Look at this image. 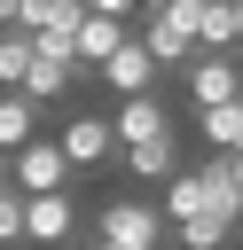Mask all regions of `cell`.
<instances>
[{
    "instance_id": "9c48e42d",
    "label": "cell",
    "mask_w": 243,
    "mask_h": 250,
    "mask_svg": "<svg viewBox=\"0 0 243 250\" xmlns=\"http://www.w3.org/2000/svg\"><path fill=\"white\" fill-rule=\"evenodd\" d=\"M78 234V203L63 195H24V242H71Z\"/></svg>"
},
{
    "instance_id": "ffe728a7",
    "label": "cell",
    "mask_w": 243,
    "mask_h": 250,
    "mask_svg": "<svg viewBox=\"0 0 243 250\" xmlns=\"http://www.w3.org/2000/svg\"><path fill=\"white\" fill-rule=\"evenodd\" d=\"M94 250H110V242H94Z\"/></svg>"
},
{
    "instance_id": "7a4b0ae2",
    "label": "cell",
    "mask_w": 243,
    "mask_h": 250,
    "mask_svg": "<svg viewBox=\"0 0 243 250\" xmlns=\"http://www.w3.org/2000/svg\"><path fill=\"white\" fill-rule=\"evenodd\" d=\"M133 39L149 47L157 70H188V62H196V0H165V8H149Z\"/></svg>"
},
{
    "instance_id": "4fadbf2b",
    "label": "cell",
    "mask_w": 243,
    "mask_h": 250,
    "mask_svg": "<svg viewBox=\"0 0 243 250\" xmlns=\"http://www.w3.org/2000/svg\"><path fill=\"white\" fill-rule=\"evenodd\" d=\"M31 141H39V109L24 94H0V156H24Z\"/></svg>"
},
{
    "instance_id": "5b68a950",
    "label": "cell",
    "mask_w": 243,
    "mask_h": 250,
    "mask_svg": "<svg viewBox=\"0 0 243 250\" xmlns=\"http://www.w3.org/2000/svg\"><path fill=\"white\" fill-rule=\"evenodd\" d=\"M8 180H16V195H63V188H71L63 141H55V133H39L24 156H8Z\"/></svg>"
},
{
    "instance_id": "9a60e30c",
    "label": "cell",
    "mask_w": 243,
    "mask_h": 250,
    "mask_svg": "<svg viewBox=\"0 0 243 250\" xmlns=\"http://www.w3.org/2000/svg\"><path fill=\"white\" fill-rule=\"evenodd\" d=\"M24 78H31V39L0 31V94H24Z\"/></svg>"
},
{
    "instance_id": "52a82bcc",
    "label": "cell",
    "mask_w": 243,
    "mask_h": 250,
    "mask_svg": "<svg viewBox=\"0 0 243 250\" xmlns=\"http://www.w3.org/2000/svg\"><path fill=\"white\" fill-rule=\"evenodd\" d=\"M125 39H133V31H125V16H118V8H86V23H78V39H71V55H78V70H102Z\"/></svg>"
},
{
    "instance_id": "2e32d148",
    "label": "cell",
    "mask_w": 243,
    "mask_h": 250,
    "mask_svg": "<svg viewBox=\"0 0 243 250\" xmlns=\"http://www.w3.org/2000/svg\"><path fill=\"white\" fill-rule=\"evenodd\" d=\"M0 242H24V195L0 188Z\"/></svg>"
},
{
    "instance_id": "e0dca14e",
    "label": "cell",
    "mask_w": 243,
    "mask_h": 250,
    "mask_svg": "<svg viewBox=\"0 0 243 250\" xmlns=\"http://www.w3.org/2000/svg\"><path fill=\"white\" fill-rule=\"evenodd\" d=\"M227 180H235V195H243V156H227Z\"/></svg>"
},
{
    "instance_id": "7c38bea8",
    "label": "cell",
    "mask_w": 243,
    "mask_h": 250,
    "mask_svg": "<svg viewBox=\"0 0 243 250\" xmlns=\"http://www.w3.org/2000/svg\"><path fill=\"white\" fill-rule=\"evenodd\" d=\"M196 55H235V8L227 0H196Z\"/></svg>"
},
{
    "instance_id": "8fae6325",
    "label": "cell",
    "mask_w": 243,
    "mask_h": 250,
    "mask_svg": "<svg viewBox=\"0 0 243 250\" xmlns=\"http://www.w3.org/2000/svg\"><path fill=\"white\" fill-rule=\"evenodd\" d=\"M125 180L172 188V180H180V133H165V141H149V148H125Z\"/></svg>"
},
{
    "instance_id": "8992f818",
    "label": "cell",
    "mask_w": 243,
    "mask_h": 250,
    "mask_svg": "<svg viewBox=\"0 0 243 250\" xmlns=\"http://www.w3.org/2000/svg\"><path fill=\"white\" fill-rule=\"evenodd\" d=\"M55 141H63V164H71V172H94V164H110V156H118V133H110V117H94V109L63 117V125H55Z\"/></svg>"
},
{
    "instance_id": "3957f363",
    "label": "cell",
    "mask_w": 243,
    "mask_h": 250,
    "mask_svg": "<svg viewBox=\"0 0 243 250\" xmlns=\"http://www.w3.org/2000/svg\"><path fill=\"white\" fill-rule=\"evenodd\" d=\"M94 242H110V250H157L165 242V211L141 203V195H110L94 211Z\"/></svg>"
},
{
    "instance_id": "6da1fadb",
    "label": "cell",
    "mask_w": 243,
    "mask_h": 250,
    "mask_svg": "<svg viewBox=\"0 0 243 250\" xmlns=\"http://www.w3.org/2000/svg\"><path fill=\"white\" fill-rule=\"evenodd\" d=\"M165 234H180V250H227V234L243 227V195L227 180V156L180 164V180L165 188Z\"/></svg>"
},
{
    "instance_id": "5bb4252c",
    "label": "cell",
    "mask_w": 243,
    "mask_h": 250,
    "mask_svg": "<svg viewBox=\"0 0 243 250\" xmlns=\"http://www.w3.org/2000/svg\"><path fill=\"white\" fill-rule=\"evenodd\" d=\"M204 141H212V156H243V102L204 109Z\"/></svg>"
},
{
    "instance_id": "ba28073f",
    "label": "cell",
    "mask_w": 243,
    "mask_h": 250,
    "mask_svg": "<svg viewBox=\"0 0 243 250\" xmlns=\"http://www.w3.org/2000/svg\"><path fill=\"white\" fill-rule=\"evenodd\" d=\"M110 133H118V156H125V148H149V141H165V133H172V109H165L157 94H141V102H118Z\"/></svg>"
},
{
    "instance_id": "30bf717a",
    "label": "cell",
    "mask_w": 243,
    "mask_h": 250,
    "mask_svg": "<svg viewBox=\"0 0 243 250\" xmlns=\"http://www.w3.org/2000/svg\"><path fill=\"white\" fill-rule=\"evenodd\" d=\"M102 86H110L118 102H141V94L157 86V62H149V47H141V39H125V47L102 62Z\"/></svg>"
},
{
    "instance_id": "277c9868",
    "label": "cell",
    "mask_w": 243,
    "mask_h": 250,
    "mask_svg": "<svg viewBox=\"0 0 243 250\" xmlns=\"http://www.w3.org/2000/svg\"><path fill=\"white\" fill-rule=\"evenodd\" d=\"M180 78H188V109H196V117L243 102V55H196Z\"/></svg>"
},
{
    "instance_id": "d6986e66",
    "label": "cell",
    "mask_w": 243,
    "mask_h": 250,
    "mask_svg": "<svg viewBox=\"0 0 243 250\" xmlns=\"http://www.w3.org/2000/svg\"><path fill=\"white\" fill-rule=\"evenodd\" d=\"M0 188H16V180H8V156H0Z\"/></svg>"
},
{
    "instance_id": "ac0fdd59",
    "label": "cell",
    "mask_w": 243,
    "mask_h": 250,
    "mask_svg": "<svg viewBox=\"0 0 243 250\" xmlns=\"http://www.w3.org/2000/svg\"><path fill=\"white\" fill-rule=\"evenodd\" d=\"M235 47H243V0H235Z\"/></svg>"
}]
</instances>
